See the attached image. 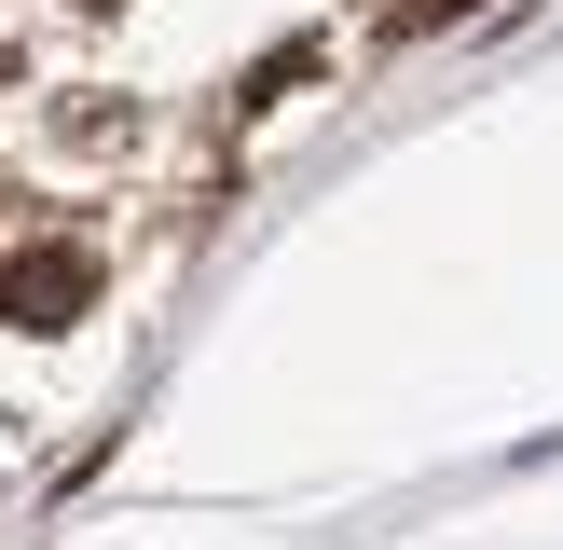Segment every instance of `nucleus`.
I'll list each match as a JSON object with an SVG mask.
<instances>
[{
    "label": "nucleus",
    "mask_w": 563,
    "mask_h": 550,
    "mask_svg": "<svg viewBox=\"0 0 563 550\" xmlns=\"http://www.w3.org/2000/svg\"><path fill=\"white\" fill-rule=\"evenodd\" d=\"M82 302H97V248H14V262H0V317L14 330H69Z\"/></svg>",
    "instance_id": "nucleus-1"
},
{
    "label": "nucleus",
    "mask_w": 563,
    "mask_h": 550,
    "mask_svg": "<svg viewBox=\"0 0 563 550\" xmlns=\"http://www.w3.org/2000/svg\"><path fill=\"white\" fill-rule=\"evenodd\" d=\"M467 0H399V42H427V28H454Z\"/></svg>",
    "instance_id": "nucleus-3"
},
{
    "label": "nucleus",
    "mask_w": 563,
    "mask_h": 550,
    "mask_svg": "<svg viewBox=\"0 0 563 550\" xmlns=\"http://www.w3.org/2000/svg\"><path fill=\"white\" fill-rule=\"evenodd\" d=\"M82 14H124V0H82Z\"/></svg>",
    "instance_id": "nucleus-4"
},
{
    "label": "nucleus",
    "mask_w": 563,
    "mask_h": 550,
    "mask_svg": "<svg viewBox=\"0 0 563 550\" xmlns=\"http://www.w3.org/2000/svg\"><path fill=\"white\" fill-rule=\"evenodd\" d=\"M289 82H317V28H302V42H275L262 69L234 82V110H275V97H289Z\"/></svg>",
    "instance_id": "nucleus-2"
}]
</instances>
